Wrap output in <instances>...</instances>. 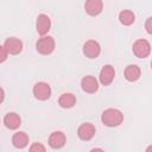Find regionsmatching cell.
I'll list each match as a JSON object with an SVG mask.
<instances>
[{
  "mask_svg": "<svg viewBox=\"0 0 152 152\" xmlns=\"http://www.w3.org/2000/svg\"><path fill=\"white\" fill-rule=\"evenodd\" d=\"M101 121L107 127H118L124 121V114L116 108H108L102 112Z\"/></svg>",
  "mask_w": 152,
  "mask_h": 152,
  "instance_id": "6da1fadb",
  "label": "cell"
},
{
  "mask_svg": "<svg viewBox=\"0 0 152 152\" xmlns=\"http://www.w3.org/2000/svg\"><path fill=\"white\" fill-rule=\"evenodd\" d=\"M55 46H56L55 39L50 36H43L36 43V50L40 55H44V56H48V55L52 53L53 50H55Z\"/></svg>",
  "mask_w": 152,
  "mask_h": 152,
  "instance_id": "7a4b0ae2",
  "label": "cell"
},
{
  "mask_svg": "<svg viewBox=\"0 0 152 152\" xmlns=\"http://www.w3.org/2000/svg\"><path fill=\"white\" fill-rule=\"evenodd\" d=\"M132 50H133V53L135 55V57L146 58L151 53V44H150V42L147 39L140 38V39H137L133 43Z\"/></svg>",
  "mask_w": 152,
  "mask_h": 152,
  "instance_id": "3957f363",
  "label": "cell"
},
{
  "mask_svg": "<svg viewBox=\"0 0 152 152\" xmlns=\"http://www.w3.org/2000/svg\"><path fill=\"white\" fill-rule=\"evenodd\" d=\"M32 93L37 100L45 101L51 96V87L46 82H37L32 88Z\"/></svg>",
  "mask_w": 152,
  "mask_h": 152,
  "instance_id": "277c9868",
  "label": "cell"
},
{
  "mask_svg": "<svg viewBox=\"0 0 152 152\" xmlns=\"http://www.w3.org/2000/svg\"><path fill=\"white\" fill-rule=\"evenodd\" d=\"M83 53L90 59L97 58L101 53V46L96 40L89 39L83 44Z\"/></svg>",
  "mask_w": 152,
  "mask_h": 152,
  "instance_id": "5b68a950",
  "label": "cell"
},
{
  "mask_svg": "<svg viewBox=\"0 0 152 152\" xmlns=\"http://www.w3.org/2000/svg\"><path fill=\"white\" fill-rule=\"evenodd\" d=\"M96 133V129H95V126L90 122H83L78 126L77 128V135L81 140L83 141H89L93 139V137L95 135Z\"/></svg>",
  "mask_w": 152,
  "mask_h": 152,
  "instance_id": "8992f818",
  "label": "cell"
},
{
  "mask_svg": "<svg viewBox=\"0 0 152 152\" xmlns=\"http://www.w3.org/2000/svg\"><path fill=\"white\" fill-rule=\"evenodd\" d=\"M5 49L10 55H18L23 51V42L17 37H10L5 40Z\"/></svg>",
  "mask_w": 152,
  "mask_h": 152,
  "instance_id": "52a82bcc",
  "label": "cell"
},
{
  "mask_svg": "<svg viewBox=\"0 0 152 152\" xmlns=\"http://www.w3.org/2000/svg\"><path fill=\"white\" fill-rule=\"evenodd\" d=\"M65 141H66L65 134L61 131H55L49 137V146L53 150L62 148L65 145Z\"/></svg>",
  "mask_w": 152,
  "mask_h": 152,
  "instance_id": "ba28073f",
  "label": "cell"
},
{
  "mask_svg": "<svg viewBox=\"0 0 152 152\" xmlns=\"http://www.w3.org/2000/svg\"><path fill=\"white\" fill-rule=\"evenodd\" d=\"M114 77H115V70L112 65L107 64V65L102 66L100 75H99V80L102 86H109L113 82Z\"/></svg>",
  "mask_w": 152,
  "mask_h": 152,
  "instance_id": "9c48e42d",
  "label": "cell"
},
{
  "mask_svg": "<svg viewBox=\"0 0 152 152\" xmlns=\"http://www.w3.org/2000/svg\"><path fill=\"white\" fill-rule=\"evenodd\" d=\"M51 27V20L46 14H39L36 20V30L40 36H45Z\"/></svg>",
  "mask_w": 152,
  "mask_h": 152,
  "instance_id": "30bf717a",
  "label": "cell"
},
{
  "mask_svg": "<svg viewBox=\"0 0 152 152\" xmlns=\"http://www.w3.org/2000/svg\"><path fill=\"white\" fill-rule=\"evenodd\" d=\"M81 88L83 91L88 93V94H93L95 91H97L99 89V82L94 76H84L81 80Z\"/></svg>",
  "mask_w": 152,
  "mask_h": 152,
  "instance_id": "8fae6325",
  "label": "cell"
},
{
  "mask_svg": "<svg viewBox=\"0 0 152 152\" xmlns=\"http://www.w3.org/2000/svg\"><path fill=\"white\" fill-rule=\"evenodd\" d=\"M84 10H86L87 14H89L91 17H96L102 12L103 2H102V0H86Z\"/></svg>",
  "mask_w": 152,
  "mask_h": 152,
  "instance_id": "7c38bea8",
  "label": "cell"
},
{
  "mask_svg": "<svg viewBox=\"0 0 152 152\" xmlns=\"http://www.w3.org/2000/svg\"><path fill=\"white\" fill-rule=\"evenodd\" d=\"M4 125L8 129H17L21 125V119H20L19 114H17L14 112H10L4 116Z\"/></svg>",
  "mask_w": 152,
  "mask_h": 152,
  "instance_id": "4fadbf2b",
  "label": "cell"
},
{
  "mask_svg": "<svg viewBox=\"0 0 152 152\" xmlns=\"http://www.w3.org/2000/svg\"><path fill=\"white\" fill-rule=\"evenodd\" d=\"M124 75H125V78L128 81V82H135L140 78L141 76V70L138 65L135 64H129L125 68V71H124Z\"/></svg>",
  "mask_w": 152,
  "mask_h": 152,
  "instance_id": "5bb4252c",
  "label": "cell"
},
{
  "mask_svg": "<svg viewBox=\"0 0 152 152\" xmlns=\"http://www.w3.org/2000/svg\"><path fill=\"white\" fill-rule=\"evenodd\" d=\"M58 104L62 108H72L76 104V96L72 93H63L58 99Z\"/></svg>",
  "mask_w": 152,
  "mask_h": 152,
  "instance_id": "9a60e30c",
  "label": "cell"
},
{
  "mask_svg": "<svg viewBox=\"0 0 152 152\" xmlns=\"http://www.w3.org/2000/svg\"><path fill=\"white\" fill-rule=\"evenodd\" d=\"M12 144L17 148H24L28 144V135L25 132H17L12 137Z\"/></svg>",
  "mask_w": 152,
  "mask_h": 152,
  "instance_id": "2e32d148",
  "label": "cell"
},
{
  "mask_svg": "<svg viewBox=\"0 0 152 152\" xmlns=\"http://www.w3.org/2000/svg\"><path fill=\"white\" fill-rule=\"evenodd\" d=\"M119 20H120V23H121L122 25L129 26V25H132V24L135 21V15H134V13H133L132 11H129V10H124V11H121V12L119 13Z\"/></svg>",
  "mask_w": 152,
  "mask_h": 152,
  "instance_id": "e0dca14e",
  "label": "cell"
},
{
  "mask_svg": "<svg viewBox=\"0 0 152 152\" xmlns=\"http://www.w3.org/2000/svg\"><path fill=\"white\" fill-rule=\"evenodd\" d=\"M28 150H30L31 152H34V151H37V152H44V151H45V146L42 145L40 142H33V144L30 146Z\"/></svg>",
  "mask_w": 152,
  "mask_h": 152,
  "instance_id": "ac0fdd59",
  "label": "cell"
},
{
  "mask_svg": "<svg viewBox=\"0 0 152 152\" xmlns=\"http://www.w3.org/2000/svg\"><path fill=\"white\" fill-rule=\"evenodd\" d=\"M8 57V52L4 45H0V63H4Z\"/></svg>",
  "mask_w": 152,
  "mask_h": 152,
  "instance_id": "d6986e66",
  "label": "cell"
},
{
  "mask_svg": "<svg viewBox=\"0 0 152 152\" xmlns=\"http://www.w3.org/2000/svg\"><path fill=\"white\" fill-rule=\"evenodd\" d=\"M151 20H152V18L150 17V18H147V20H146V24H145V27H146V31H147V33H152V27H151Z\"/></svg>",
  "mask_w": 152,
  "mask_h": 152,
  "instance_id": "ffe728a7",
  "label": "cell"
},
{
  "mask_svg": "<svg viewBox=\"0 0 152 152\" xmlns=\"http://www.w3.org/2000/svg\"><path fill=\"white\" fill-rule=\"evenodd\" d=\"M4 100H5V91H4V89L0 87V104L4 102Z\"/></svg>",
  "mask_w": 152,
  "mask_h": 152,
  "instance_id": "44dd1931",
  "label": "cell"
}]
</instances>
